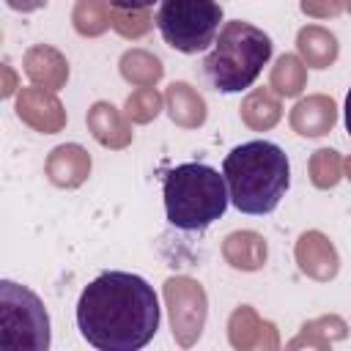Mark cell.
<instances>
[{
	"mask_svg": "<svg viewBox=\"0 0 351 351\" xmlns=\"http://www.w3.org/2000/svg\"><path fill=\"white\" fill-rule=\"evenodd\" d=\"M346 335H348V324L340 315L329 313V315L304 321L299 335L288 343V348H329L332 343L346 340Z\"/></svg>",
	"mask_w": 351,
	"mask_h": 351,
	"instance_id": "obj_19",
	"label": "cell"
},
{
	"mask_svg": "<svg viewBox=\"0 0 351 351\" xmlns=\"http://www.w3.org/2000/svg\"><path fill=\"white\" fill-rule=\"evenodd\" d=\"M269 58L271 38L261 27L233 19L214 38V49L206 55L203 71L219 93H241L258 80Z\"/></svg>",
	"mask_w": 351,
	"mask_h": 351,
	"instance_id": "obj_4",
	"label": "cell"
},
{
	"mask_svg": "<svg viewBox=\"0 0 351 351\" xmlns=\"http://www.w3.org/2000/svg\"><path fill=\"white\" fill-rule=\"evenodd\" d=\"M77 326L96 351H140L159 329L154 285L132 271H101L80 293Z\"/></svg>",
	"mask_w": 351,
	"mask_h": 351,
	"instance_id": "obj_1",
	"label": "cell"
},
{
	"mask_svg": "<svg viewBox=\"0 0 351 351\" xmlns=\"http://www.w3.org/2000/svg\"><path fill=\"white\" fill-rule=\"evenodd\" d=\"M165 110H167L170 121L176 126H181V129H197L208 118L206 99L189 82H170L167 85V90H165Z\"/></svg>",
	"mask_w": 351,
	"mask_h": 351,
	"instance_id": "obj_16",
	"label": "cell"
},
{
	"mask_svg": "<svg viewBox=\"0 0 351 351\" xmlns=\"http://www.w3.org/2000/svg\"><path fill=\"white\" fill-rule=\"evenodd\" d=\"M302 14L313 16V19H332L337 14H343L346 0H299Z\"/></svg>",
	"mask_w": 351,
	"mask_h": 351,
	"instance_id": "obj_26",
	"label": "cell"
},
{
	"mask_svg": "<svg viewBox=\"0 0 351 351\" xmlns=\"http://www.w3.org/2000/svg\"><path fill=\"white\" fill-rule=\"evenodd\" d=\"M22 69L33 85H41L47 90H60L69 82V60L49 44H33L22 58Z\"/></svg>",
	"mask_w": 351,
	"mask_h": 351,
	"instance_id": "obj_14",
	"label": "cell"
},
{
	"mask_svg": "<svg viewBox=\"0 0 351 351\" xmlns=\"http://www.w3.org/2000/svg\"><path fill=\"white\" fill-rule=\"evenodd\" d=\"M0 346L5 351L49 348V315L44 302L14 280L0 282Z\"/></svg>",
	"mask_w": 351,
	"mask_h": 351,
	"instance_id": "obj_5",
	"label": "cell"
},
{
	"mask_svg": "<svg viewBox=\"0 0 351 351\" xmlns=\"http://www.w3.org/2000/svg\"><path fill=\"white\" fill-rule=\"evenodd\" d=\"M110 27L123 38H143L154 27V16L148 8H110Z\"/></svg>",
	"mask_w": 351,
	"mask_h": 351,
	"instance_id": "obj_24",
	"label": "cell"
},
{
	"mask_svg": "<svg viewBox=\"0 0 351 351\" xmlns=\"http://www.w3.org/2000/svg\"><path fill=\"white\" fill-rule=\"evenodd\" d=\"M44 176L58 189H77L90 176V154L80 143L55 145L44 162Z\"/></svg>",
	"mask_w": 351,
	"mask_h": 351,
	"instance_id": "obj_11",
	"label": "cell"
},
{
	"mask_svg": "<svg viewBox=\"0 0 351 351\" xmlns=\"http://www.w3.org/2000/svg\"><path fill=\"white\" fill-rule=\"evenodd\" d=\"M307 85V66L299 55H280L277 63L271 66V74H269V88L277 93V96H285V99H293L304 90Z\"/></svg>",
	"mask_w": 351,
	"mask_h": 351,
	"instance_id": "obj_21",
	"label": "cell"
},
{
	"mask_svg": "<svg viewBox=\"0 0 351 351\" xmlns=\"http://www.w3.org/2000/svg\"><path fill=\"white\" fill-rule=\"evenodd\" d=\"M293 258H296L302 274H307L315 282H329L340 271V255H337L335 244L329 241V236L321 230H304L296 239Z\"/></svg>",
	"mask_w": 351,
	"mask_h": 351,
	"instance_id": "obj_10",
	"label": "cell"
},
{
	"mask_svg": "<svg viewBox=\"0 0 351 351\" xmlns=\"http://www.w3.org/2000/svg\"><path fill=\"white\" fill-rule=\"evenodd\" d=\"M118 71H121V77H123L129 85H134V88H154V85L162 80L165 66H162V60H159L154 52H148V49H126V52L121 55V60H118Z\"/></svg>",
	"mask_w": 351,
	"mask_h": 351,
	"instance_id": "obj_20",
	"label": "cell"
},
{
	"mask_svg": "<svg viewBox=\"0 0 351 351\" xmlns=\"http://www.w3.org/2000/svg\"><path fill=\"white\" fill-rule=\"evenodd\" d=\"M123 110L132 123H151L165 110V96L156 88H137L126 96Z\"/></svg>",
	"mask_w": 351,
	"mask_h": 351,
	"instance_id": "obj_25",
	"label": "cell"
},
{
	"mask_svg": "<svg viewBox=\"0 0 351 351\" xmlns=\"http://www.w3.org/2000/svg\"><path fill=\"white\" fill-rule=\"evenodd\" d=\"M3 77H5V82H3V96H11L14 90H16V77H14V71H11V66L8 63H3Z\"/></svg>",
	"mask_w": 351,
	"mask_h": 351,
	"instance_id": "obj_28",
	"label": "cell"
},
{
	"mask_svg": "<svg viewBox=\"0 0 351 351\" xmlns=\"http://www.w3.org/2000/svg\"><path fill=\"white\" fill-rule=\"evenodd\" d=\"M296 49L304 66L310 69H329L340 55L337 36L321 25H304L296 33Z\"/></svg>",
	"mask_w": 351,
	"mask_h": 351,
	"instance_id": "obj_17",
	"label": "cell"
},
{
	"mask_svg": "<svg viewBox=\"0 0 351 351\" xmlns=\"http://www.w3.org/2000/svg\"><path fill=\"white\" fill-rule=\"evenodd\" d=\"M222 176L230 203L241 214H271L288 192L291 165L277 143L250 140L225 156Z\"/></svg>",
	"mask_w": 351,
	"mask_h": 351,
	"instance_id": "obj_2",
	"label": "cell"
},
{
	"mask_svg": "<svg viewBox=\"0 0 351 351\" xmlns=\"http://www.w3.org/2000/svg\"><path fill=\"white\" fill-rule=\"evenodd\" d=\"M5 3H8V8H14L19 14H33L47 5V0H5Z\"/></svg>",
	"mask_w": 351,
	"mask_h": 351,
	"instance_id": "obj_27",
	"label": "cell"
},
{
	"mask_svg": "<svg viewBox=\"0 0 351 351\" xmlns=\"http://www.w3.org/2000/svg\"><path fill=\"white\" fill-rule=\"evenodd\" d=\"M239 112L244 126H250L252 132H269L282 118V101L271 88H252L244 96Z\"/></svg>",
	"mask_w": 351,
	"mask_h": 351,
	"instance_id": "obj_18",
	"label": "cell"
},
{
	"mask_svg": "<svg viewBox=\"0 0 351 351\" xmlns=\"http://www.w3.org/2000/svg\"><path fill=\"white\" fill-rule=\"evenodd\" d=\"M343 178H348V181H351V154L343 159Z\"/></svg>",
	"mask_w": 351,
	"mask_h": 351,
	"instance_id": "obj_31",
	"label": "cell"
},
{
	"mask_svg": "<svg viewBox=\"0 0 351 351\" xmlns=\"http://www.w3.org/2000/svg\"><path fill=\"white\" fill-rule=\"evenodd\" d=\"M346 129L351 134V88H348V96H346Z\"/></svg>",
	"mask_w": 351,
	"mask_h": 351,
	"instance_id": "obj_30",
	"label": "cell"
},
{
	"mask_svg": "<svg viewBox=\"0 0 351 351\" xmlns=\"http://www.w3.org/2000/svg\"><path fill=\"white\" fill-rule=\"evenodd\" d=\"M16 115L22 123H27L38 134H58L66 126V107L58 99L55 90H47L41 85L19 88L16 93Z\"/></svg>",
	"mask_w": 351,
	"mask_h": 351,
	"instance_id": "obj_8",
	"label": "cell"
},
{
	"mask_svg": "<svg viewBox=\"0 0 351 351\" xmlns=\"http://www.w3.org/2000/svg\"><path fill=\"white\" fill-rule=\"evenodd\" d=\"M228 340L236 351H277L280 332L271 321H263L255 307L239 304L228 318Z\"/></svg>",
	"mask_w": 351,
	"mask_h": 351,
	"instance_id": "obj_9",
	"label": "cell"
},
{
	"mask_svg": "<svg viewBox=\"0 0 351 351\" xmlns=\"http://www.w3.org/2000/svg\"><path fill=\"white\" fill-rule=\"evenodd\" d=\"M162 197L167 222L181 230L208 228L230 203L225 176L203 162H184L173 167L162 181Z\"/></svg>",
	"mask_w": 351,
	"mask_h": 351,
	"instance_id": "obj_3",
	"label": "cell"
},
{
	"mask_svg": "<svg viewBox=\"0 0 351 351\" xmlns=\"http://www.w3.org/2000/svg\"><path fill=\"white\" fill-rule=\"evenodd\" d=\"M288 121L299 137H324L337 123V104L326 93H313L293 104Z\"/></svg>",
	"mask_w": 351,
	"mask_h": 351,
	"instance_id": "obj_12",
	"label": "cell"
},
{
	"mask_svg": "<svg viewBox=\"0 0 351 351\" xmlns=\"http://www.w3.org/2000/svg\"><path fill=\"white\" fill-rule=\"evenodd\" d=\"M165 293V304H167V315H170V329H173V340L181 348H189L200 340L206 318H208V296L206 288L195 280V277H167L162 285Z\"/></svg>",
	"mask_w": 351,
	"mask_h": 351,
	"instance_id": "obj_7",
	"label": "cell"
},
{
	"mask_svg": "<svg viewBox=\"0 0 351 351\" xmlns=\"http://www.w3.org/2000/svg\"><path fill=\"white\" fill-rule=\"evenodd\" d=\"M88 132L93 134V140L110 151H121L126 145H132V121L126 115H121V110L110 101H93L88 115H85Z\"/></svg>",
	"mask_w": 351,
	"mask_h": 351,
	"instance_id": "obj_13",
	"label": "cell"
},
{
	"mask_svg": "<svg viewBox=\"0 0 351 351\" xmlns=\"http://www.w3.org/2000/svg\"><path fill=\"white\" fill-rule=\"evenodd\" d=\"M307 173L315 189H332L343 178V156L335 148H318L310 156Z\"/></svg>",
	"mask_w": 351,
	"mask_h": 351,
	"instance_id": "obj_23",
	"label": "cell"
},
{
	"mask_svg": "<svg viewBox=\"0 0 351 351\" xmlns=\"http://www.w3.org/2000/svg\"><path fill=\"white\" fill-rule=\"evenodd\" d=\"M110 8L107 0H77L71 11V25L82 38H99L110 27Z\"/></svg>",
	"mask_w": 351,
	"mask_h": 351,
	"instance_id": "obj_22",
	"label": "cell"
},
{
	"mask_svg": "<svg viewBox=\"0 0 351 351\" xmlns=\"http://www.w3.org/2000/svg\"><path fill=\"white\" fill-rule=\"evenodd\" d=\"M222 258L236 271H258L266 266L269 244L258 230H233L222 241Z\"/></svg>",
	"mask_w": 351,
	"mask_h": 351,
	"instance_id": "obj_15",
	"label": "cell"
},
{
	"mask_svg": "<svg viewBox=\"0 0 351 351\" xmlns=\"http://www.w3.org/2000/svg\"><path fill=\"white\" fill-rule=\"evenodd\" d=\"M346 11H348V14H351V0H346Z\"/></svg>",
	"mask_w": 351,
	"mask_h": 351,
	"instance_id": "obj_32",
	"label": "cell"
},
{
	"mask_svg": "<svg viewBox=\"0 0 351 351\" xmlns=\"http://www.w3.org/2000/svg\"><path fill=\"white\" fill-rule=\"evenodd\" d=\"M115 8H151L156 0H107Z\"/></svg>",
	"mask_w": 351,
	"mask_h": 351,
	"instance_id": "obj_29",
	"label": "cell"
},
{
	"mask_svg": "<svg viewBox=\"0 0 351 351\" xmlns=\"http://www.w3.org/2000/svg\"><path fill=\"white\" fill-rule=\"evenodd\" d=\"M222 22V5L217 0H162L156 27L167 47L195 55L214 44Z\"/></svg>",
	"mask_w": 351,
	"mask_h": 351,
	"instance_id": "obj_6",
	"label": "cell"
}]
</instances>
